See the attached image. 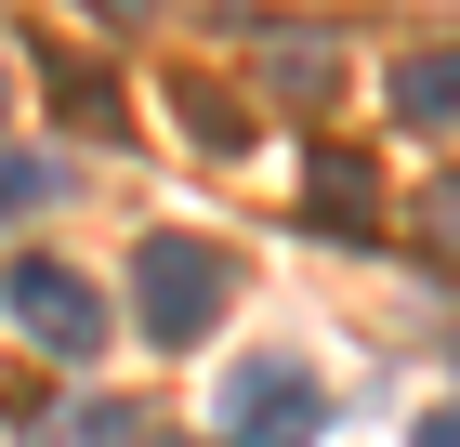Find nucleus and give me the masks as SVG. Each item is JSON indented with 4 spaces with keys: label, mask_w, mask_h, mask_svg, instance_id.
<instances>
[{
    "label": "nucleus",
    "mask_w": 460,
    "mask_h": 447,
    "mask_svg": "<svg viewBox=\"0 0 460 447\" xmlns=\"http://www.w3.org/2000/svg\"><path fill=\"white\" fill-rule=\"evenodd\" d=\"M224 290H237V264H224L211 237H145V250H132V316H145V343H211Z\"/></svg>",
    "instance_id": "obj_1"
},
{
    "label": "nucleus",
    "mask_w": 460,
    "mask_h": 447,
    "mask_svg": "<svg viewBox=\"0 0 460 447\" xmlns=\"http://www.w3.org/2000/svg\"><path fill=\"white\" fill-rule=\"evenodd\" d=\"M0 303H13V329H27L53 369H93V355H106V329H119L106 290H93L79 264H13V276H0Z\"/></svg>",
    "instance_id": "obj_2"
},
{
    "label": "nucleus",
    "mask_w": 460,
    "mask_h": 447,
    "mask_svg": "<svg viewBox=\"0 0 460 447\" xmlns=\"http://www.w3.org/2000/svg\"><path fill=\"white\" fill-rule=\"evenodd\" d=\"M316 421H329V395L289 355H250L237 381H224V447H316Z\"/></svg>",
    "instance_id": "obj_3"
},
{
    "label": "nucleus",
    "mask_w": 460,
    "mask_h": 447,
    "mask_svg": "<svg viewBox=\"0 0 460 447\" xmlns=\"http://www.w3.org/2000/svg\"><path fill=\"white\" fill-rule=\"evenodd\" d=\"M40 447H145V421L119 408V395H66V408L40 421Z\"/></svg>",
    "instance_id": "obj_4"
},
{
    "label": "nucleus",
    "mask_w": 460,
    "mask_h": 447,
    "mask_svg": "<svg viewBox=\"0 0 460 447\" xmlns=\"http://www.w3.org/2000/svg\"><path fill=\"white\" fill-rule=\"evenodd\" d=\"M394 119H460V53H408L394 67Z\"/></svg>",
    "instance_id": "obj_5"
},
{
    "label": "nucleus",
    "mask_w": 460,
    "mask_h": 447,
    "mask_svg": "<svg viewBox=\"0 0 460 447\" xmlns=\"http://www.w3.org/2000/svg\"><path fill=\"white\" fill-rule=\"evenodd\" d=\"M316 224H368V158L316 145Z\"/></svg>",
    "instance_id": "obj_6"
},
{
    "label": "nucleus",
    "mask_w": 460,
    "mask_h": 447,
    "mask_svg": "<svg viewBox=\"0 0 460 447\" xmlns=\"http://www.w3.org/2000/svg\"><path fill=\"white\" fill-rule=\"evenodd\" d=\"M40 198H53V172H40V158H13V145H0V224H27Z\"/></svg>",
    "instance_id": "obj_7"
},
{
    "label": "nucleus",
    "mask_w": 460,
    "mask_h": 447,
    "mask_svg": "<svg viewBox=\"0 0 460 447\" xmlns=\"http://www.w3.org/2000/svg\"><path fill=\"white\" fill-rule=\"evenodd\" d=\"M53 79H66V119H79V132H119V93L93 67H53Z\"/></svg>",
    "instance_id": "obj_8"
},
{
    "label": "nucleus",
    "mask_w": 460,
    "mask_h": 447,
    "mask_svg": "<svg viewBox=\"0 0 460 447\" xmlns=\"http://www.w3.org/2000/svg\"><path fill=\"white\" fill-rule=\"evenodd\" d=\"M421 447H460V408H421Z\"/></svg>",
    "instance_id": "obj_9"
},
{
    "label": "nucleus",
    "mask_w": 460,
    "mask_h": 447,
    "mask_svg": "<svg viewBox=\"0 0 460 447\" xmlns=\"http://www.w3.org/2000/svg\"><path fill=\"white\" fill-rule=\"evenodd\" d=\"M93 13H158V0H93Z\"/></svg>",
    "instance_id": "obj_10"
}]
</instances>
